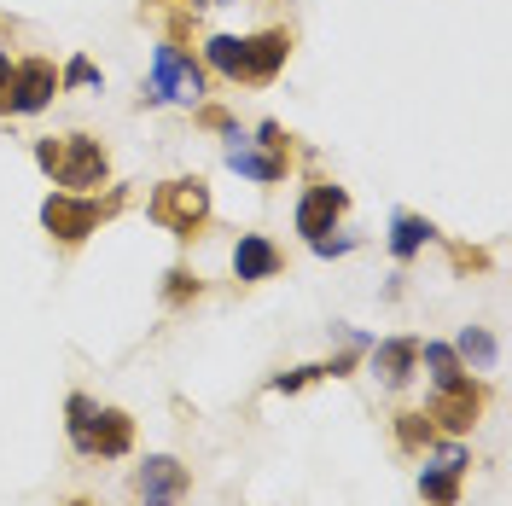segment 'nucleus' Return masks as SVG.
<instances>
[{
	"mask_svg": "<svg viewBox=\"0 0 512 506\" xmlns=\"http://www.w3.org/2000/svg\"><path fill=\"white\" fill-rule=\"evenodd\" d=\"M204 59L210 70H222L227 82H245V88H262L274 82L291 59V30H256V35H210L204 41Z\"/></svg>",
	"mask_w": 512,
	"mask_h": 506,
	"instance_id": "nucleus-1",
	"label": "nucleus"
},
{
	"mask_svg": "<svg viewBox=\"0 0 512 506\" xmlns=\"http://www.w3.org/2000/svg\"><path fill=\"white\" fill-rule=\"evenodd\" d=\"M64 425H70V448L88 454V460H123L134 448V419L123 408H99L82 390L64 402Z\"/></svg>",
	"mask_w": 512,
	"mask_h": 506,
	"instance_id": "nucleus-2",
	"label": "nucleus"
},
{
	"mask_svg": "<svg viewBox=\"0 0 512 506\" xmlns=\"http://www.w3.org/2000/svg\"><path fill=\"white\" fill-rule=\"evenodd\" d=\"M35 163L59 181L64 192H94L105 187V175H111V158H105V146L88 140V134H47V140H35Z\"/></svg>",
	"mask_w": 512,
	"mask_h": 506,
	"instance_id": "nucleus-3",
	"label": "nucleus"
},
{
	"mask_svg": "<svg viewBox=\"0 0 512 506\" xmlns=\"http://www.w3.org/2000/svg\"><path fill=\"white\" fill-rule=\"evenodd\" d=\"M128 192L111 187L105 198L94 192H53L47 204H41V227L59 239V245H82L88 233H99V222H111V216H123Z\"/></svg>",
	"mask_w": 512,
	"mask_h": 506,
	"instance_id": "nucleus-4",
	"label": "nucleus"
},
{
	"mask_svg": "<svg viewBox=\"0 0 512 506\" xmlns=\"http://www.w3.org/2000/svg\"><path fill=\"white\" fill-rule=\"evenodd\" d=\"M146 216H152L163 233H175V239H198L204 222H210V187H204L198 175H175V181H163V187L152 192Z\"/></svg>",
	"mask_w": 512,
	"mask_h": 506,
	"instance_id": "nucleus-5",
	"label": "nucleus"
},
{
	"mask_svg": "<svg viewBox=\"0 0 512 506\" xmlns=\"http://www.w3.org/2000/svg\"><path fill=\"white\" fill-rule=\"evenodd\" d=\"M198 94H204V70H198L181 47H169V41H163L158 59H152V88L140 94V105H169V99L198 105Z\"/></svg>",
	"mask_w": 512,
	"mask_h": 506,
	"instance_id": "nucleus-6",
	"label": "nucleus"
},
{
	"mask_svg": "<svg viewBox=\"0 0 512 506\" xmlns=\"http://www.w3.org/2000/svg\"><path fill=\"white\" fill-rule=\"evenodd\" d=\"M483 402H489V390H483L478 379H454V384H443V390L431 396L425 419H431V425H443V431H472V425H478V413H483Z\"/></svg>",
	"mask_w": 512,
	"mask_h": 506,
	"instance_id": "nucleus-7",
	"label": "nucleus"
},
{
	"mask_svg": "<svg viewBox=\"0 0 512 506\" xmlns=\"http://www.w3.org/2000/svg\"><path fill=\"white\" fill-rule=\"evenodd\" d=\"M227 169H239V175L256 181V187H274V181H286L291 158L274 152V146H256V140H245V134L233 128V134H227Z\"/></svg>",
	"mask_w": 512,
	"mask_h": 506,
	"instance_id": "nucleus-8",
	"label": "nucleus"
},
{
	"mask_svg": "<svg viewBox=\"0 0 512 506\" xmlns=\"http://www.w3.org/2000/svg\"><path fill=\"white\" fill-rule=\"evenodd\" d=\"M53 94H59V70H53V59L12 64V111H18V117L47 111V105H53Z\"/></svg>",
	"mask_w": 512,
	"mask_h": 506,
	"instance_id": "nucleus-9",
	"label": "nucleus"
},
{
	"mask_svg": "<svg viewBox=\"0 0 512 506\" xmlns=\"http://www.w3.org/2000/svg\"><path fill=\"white\" fill-rule=\"evenodd\" d=\"M344 210H350V192L332 187V181H315V187L297 198V233L315 245V239H326V233H332V222H338Z\"/></svg>",
	"mask_w": 512,
	"mask_h": 506,
	"instance_id": "nucleus-10",
	"label": "nucleus"
},
{
	"mask_svg": "<svg viewBox=\"0 0 512 506\" xmlns=\"http://www.w3.org/2000/svg\"><path fill=\"white\" fill-rule=\"evenodd\" d=\"M187 466L175 460V454H152L140 472H134V489H140V501H163V506H175V495H187Z\"/></svg>",
	"mask_w": 512,
	"mask_h": 506,
	"instance_id": "nucleus-11",
	"label": "nucleus"
},
{
	"mask_svg": "<svg viewBox=\"0 0 512 506\" xmlns=\"http://www.w3.org/2000/svg\"><path fill=\"white\" fill-rule=\"evenodd\" d=\"M466 466H472V460H466V448H443V454H437V466H425V472H419V495H425L431 506H454V501H460V477H466Z\"/></svg>",
	"mask_w": 512,
	"mask_h": 506,
	"instance_id": "nucleus-12",
	"label": "nucleus"
},
{
	"mask_svg": "<svg viewBox=\"0 0 512 506\" xmlns=\"http://www.w3.org/2000/svg\"><path fill=\"white\" fill-rule=\"evenodd\" d=\"M280 268H286V256H280L274 239H262V233H245V239L233 245V274H239V280H274Z\"/></svg>",
	"mask_w": 512,
	"mask_h": 506,
	"instance_id": "nucleus-13",
	"label": "nucleus"
},
{
	"mask_svg": "<svg viewBox=\"0 0 512 506\" xmlns=\"http://www.w3.org/2000/svg\"><path fill=\"white\" fill-rule=\"evenodd\" d=\"M414 367H419V338H384V344H373V373L390 390L414 379Z\"/></svg>",
	"mask_w": 512,
	"mask_h": 506,
	"instance_id": "nucleus-14",
	"label": "nucleus"
},
{
	"mask_svg": "<svg viewBox=\"0 0 512 506\" xmlns=\"http://www.w3.org/2000/svg\"><path fill=\"white\" fill-rule=\"evenodd\" d=\"M431 239H437V227L425 222V216H414V210H396L390 216V251H396V262L419 256V245H431Z\"/></svg>",
	"mask_w": 512,
	"mask_h": 506,
	"instance_id": "nucleus-15",
	"label": "nucleus"
},
{
	"mask_svg": "<svg viewBox=\"0 0 512 506\" xmlns=\"http://www.w3.org/2000/svg\"><path fill=\"white\" fill-rule=\"evenodd\" d=\"M419 361L431 367V384L443 390V384H454V379H466V367H460V355L448 344H419Z\"/></svg>",
	"mask_w": 512,
	"mask_h": 506,
	"instance_id": "nucleus-16",
	"label": "nucleus"
},
{
	"mask_svg": "<svg viewBox=\"0 0 512 506\" xmlns=\"http://www.w3.org/2000/svg\"><path fill=\"white\" fill-rule=\"evenodd\" d=\"M396 443L419 454V448H437V425L425 419V413H396Z\"/></svg>",
	"mask_w": 512,
	"mask_h": 506,
	"instance_id": "nucleus-17",
	"label": "nucleus"
},
{
	"mask_svg": "<svg viewBox=\"0 0 512 506\" xmlns=\"http://www.w3.org/2000/svg\"><path fill=\"white\" fill-rule=\"evenodd\" d=\"M454 355H466V361H478V367H495V355H501V349H495V338H489L483 326H466Z\"/></svg>",
	"mask_w": 512,
	"mask_h": 506,
	"instance_id": "nucleus-18",
	"label": "nucleus"
},
{
	"mask_svg": "<svg viewBox=\"0 0 512 506\" xmlns=\"http://www.w3.org/2000/svg\"><path fill=\"white\" fill-rule=\"evenodd\" d=\"M198 291H204V285H198V274H187V268H169V285H163V297H169L175 309H181L187 297H198Z\"/></svg>",
	"mask_w": 512,
	"mask_h": 506,
	"instance_id": "nucleus-19",
	"label": "nucleus"
},
{
	"mask_svg": "<svg viewBox=\"0 0 512 506\" xmlns=\"http://www.w3.org/2000/svg\"><path fill=\"white\" fill-rule=\"evenodd\" d=\"M59 82H70V88H99V70H94L88 59H70V64H64Z\"/></svg>",
	"mask_w": 512,
	"mask_h": 506,
	"instance_id": "nucleus-20",
	"label": "nucleus"
},
{
	"mask_svg": "<svg viewBox=\"0 0 512 506\" xmlns=\"http://www.w3.org/2000/svg\"><path fill=\"white\" fill-rule=\"evenodd\" d=\"M198 123H204V128H222V134H233V117H227L222 105H204V111H198Z\"/></svg>",
	"mask_w": 512,
	"mask_h": 506,
	"instance_id": "nucleus-21",
	"label": "nucleus"
},
{
	"mask_svg": "<svg viewBox=\"0 0 512 506\" xmlns=\"http://www.w3.org/2000/svg\"><path fill=\"white\" fill-rule=\"evenodd\" d=\"M6 111H12V59L0 53V117H6Z\"/></svg>",
	"mask_w": 512,
	"mask_h": 506,
	"instance_id": "nucleus-22",
	"label": "nucleus"
},
{
	"mask_svg": "<svg viewBox=\"0 0 512 506\" xmlns=\"http://www.w3.org/2000/svg\"><path fill=\"white\" fill-rule=\"evenodd\" d=\"M454 268H489V256H483V251H466V245H454Z\"/></svg>",
	"mask_w": 512,
	"mask_h": 506,
	"instance_id": "nucleus-23",
	"label": "nucleus"
},
{
	"mask_svg": "<svg viewBox=\"0 0 512 506\" xmlns=\"http://www.w3.org/2000/svg\"><path fill=\"white\" fill-rule=\"evenodd\" d=\"M315 251L320 256H344V251H355V239H315Z\"/></svg>",
	"mask_w": 512,
	"mask_h": 506,
	"instance_id": "nucleus-24",
	"label": "nucleus"
},
{
	"mask_svg": "<svg viewBox=\"0 0 512 506\" xmlns=\"http://www.w3.org/2000/svg\"><path fill=\"white\" fill-rule=\"evenodd\" d=\"M198 6H222V0H181V12H198Z\"/></svg>",
	"mask_w": 512,
	"mask_h": 506,
	"instance_id": "nucleus-25",
	"label": "nucleus"
},
{
	"mask_svg": "<svg viewBox=\"0 0 512 506\" xmlns=\"http://www.w3.org/2000/svg\"><path fill=\"white\" fill-rule=\"evenodd\" d=\"M70 506H99V501H88V495H76V501H70Z\"/></svg>",
	"mask_w": 512,
	"mask_h": 506,
	"instance_id": "nucleus-26",
	"label": "nucleus"
},
{
	"mask_svg": "<svg viewBox=\"0 0 512 506\" xmlns=\"http://www.w3.org/2000/svg\"><path fill=\"white\" fill-rule=\"evenodd\" d=\"M146 506H163V501H146Z\"/></svg>",
	"mask_w": 512,
	"mask_h": 506,
	"instance_id": "nucleus-27",
	"label": "nucleus"
}]
</instances>
